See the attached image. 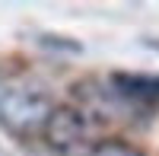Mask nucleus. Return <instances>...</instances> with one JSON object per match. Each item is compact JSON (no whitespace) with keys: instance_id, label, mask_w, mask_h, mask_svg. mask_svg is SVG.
Segmentation results:
<instances>
[{"instance_id":"nucleus-1","label":"nucleus","mask_w":159,"mask_h":156,"mask_svg":"<svg viewBox=\"0 0 159 156\" xmlns=\"http://www.w3.org/2000/svg\"><path fill=\"white\" fill-rule=\"evenodd\" d=\"M48 86L29 73H0V127L13 137H42L54 112Z\"/></svg>"},{"instance_id":"nucleus-2","label":"nucleus","mask_w":159,"mask_h":156,"mask_svg":"<svg viewBox=\"0 0 159 156\" xmlns=\"http://www.w3.org/2000/svg\"><path fill=\"white\" fill-rule=\"evenodd\" d=\"M115 99L137 112H159V73H111Z\"/></svg>"},{"instance_id":"nucleus-3","label":"nucleus","mask_w":159,"mask_h":156,"mask_svg":"<svg viewBox=\"0 0 159 156\" xmlns=\"http://www.w3.org/2000/svg\"><path fill=\"white\" fill-rule=\"evenodd\" d=\"M42 137H45L54 150H61V153L76 150V147L89 137L86 115L80 112V108H70V105H57L54 112H51V118H48V124H45Z\"/></svg>"},{"instance_id":"nucleus-4","label":"nucleus","mask_w":159,"mask_h":156,"mask_svg":"<svg viewBox=\"0 0 159 156\" xmlns=\"http://www.w3.org/2000/svg\"><path fill=\"white\" fill-rule=\"evenodd\" d=\"M83 156H147L140 147L127 144L121 137H105V140H96L83 150Z\"/></svg>"}]
</instances>
